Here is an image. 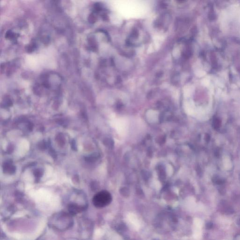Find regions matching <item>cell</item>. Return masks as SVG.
I'll list each match as a JSON object with an SVG mask.
<instances>
[{
  "label": "cell",
  "instance_id": "277c9868",
  "mask_svg": "<svg viewBox=\"0 0 240 240\" xmlns=\"http://www.w3.org/2000/svg\"><path fill=\"white\" fill-rule=\"evenodd\" d=\"M19 37V34L12 30H9L6 32L5 38L11 41L16 42L17 41V38Z\"/></svg>",
  "mask_w": 240,
  "mask_h": 240
},
{
  "label": "cell",
  "instance_id": "7a4b0ae2",
  "mask_svg": "<svg viewBox=\"0 0 240 240\" xmlns=\"http://www.w3.org/2000/svg\"><path fill=\"white\" fill-rule=\"evenodd\" d=\"M72 215L68 212H60L52 215L48 225L50 228L59 231H64L73 226L74 221Z\"/></svg>",
  "mask_w": 240,
  "mask_h": 240
},
{
  "label": "cell",
  "instance_id": "6da1fadb",
  "mask_svg": "<svg viewBox=\"0 0 240 240\" xmlns=\"http://www.w3.org/2000/svg\"><path fill=\"white\" fill-rule=\"evenodd\" d=\"M61 84V76L55 72H48L39 77L34 84V88L38 93L44 91L56 90L60 88Z\"/></svg>",
  "mask_w": 240,
  "mask_h": 240
},
{
  "label": "cell",
  "instance_id": "3957f363",
  "mask_svg": "<svg viewBox=\"0 0 240 240\" xmlns=\"http://www.w3.org/2000/svg\"><path fill=\"white\" fill-rule=\"evenodd\" d=\"M112 196L107 191H101L94 196L93 199V204L95 207L101 208L107 206L111 203Z\"/></svg>",
  "mask_w": 240,
  "mask_h": 240
}]
</instances>
